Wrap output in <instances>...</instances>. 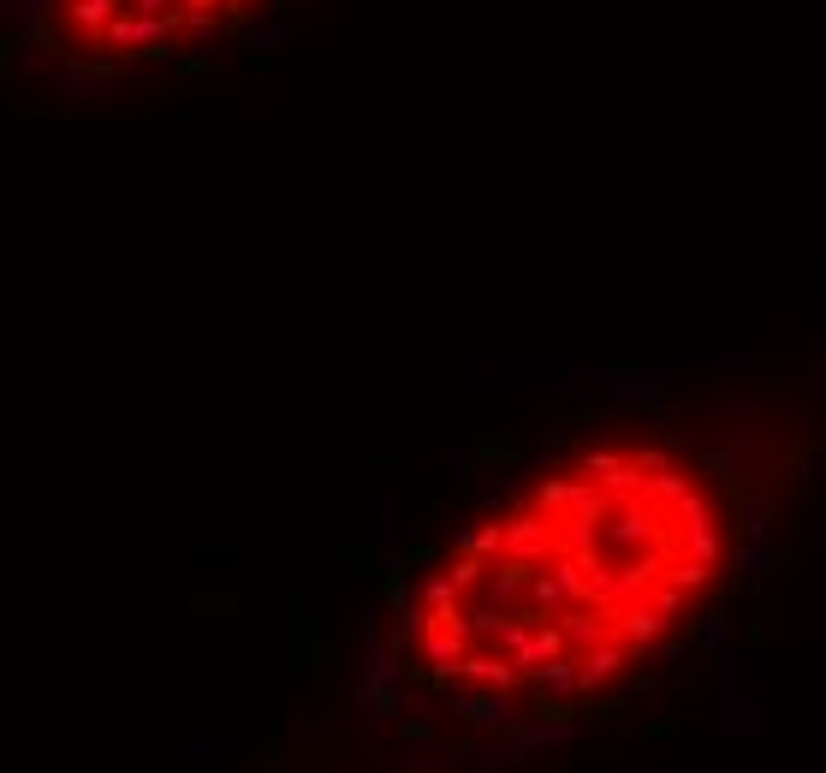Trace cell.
I'll list each match as a JSON object with an SVG mask.
<instances>
[{"label":"cell","mask_w":826,"mask_h":773,"mask_svg":"<svg viewBox=\"0 0 826 773\" xmlns=\"http://www.w3.org/2000/svg\"><path fill=\"white\" fill-rule=\"evenodd\" d=\"M731 560L714 483L660 441H595L440 548L405 649L464 696H588L690 625Z\"/></svg>","instance_id":"1"},{"label":"cell","mask_w":826,"mask_h":773,"mask_svg":"<svg viewBox=\"0 0 826 773\" xmlns=\"http://www.w3.org/2000/svg\"><path fill=\"white\" fill-rule=\"evenodd\" d=\"M256 0H42V31L84 66H131L227 31Z\"/></svg>","instance_id":"2"}]
</instances>
